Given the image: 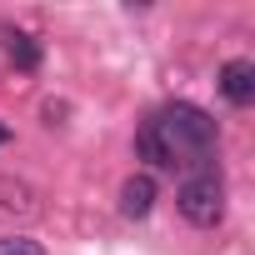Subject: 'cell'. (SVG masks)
I'll return each mask as SVG.
<instances>
[{
	"mask_svg": "<svg viewBox=\"0 0 255 255\" xmlns=\"http://www.w3.org/2000/svg\"><path fill=\"white\" fill-rule=\"evenodd\" d=\"M175 205H180V215H185L195 230H215V225L225 220V180H220V170L190 175V180L180 185Z\"/></svg>",
	"mask_w": 255,
	"mask_h": 255,
	"instance_id": "2",
	"label": "cell"
},
{
	"mask_svg": "<svg viewBox=\"0 0 255 255\" xmlns=\"http://www.w3.org/2000/svg\"><path fill=\"white\" fill-rule=\"evenodd\" d=\"M220 95H225L235 110H245V105L255 100V65L240 60V55L225 60V65H220Z\"/></svg>",
	"mask_w": 255,
	"mask_h": 255,
	"instance_id": "3",
	"label": "cell"
},
{
	"mask_svg": "<svg viewBox=\"0 0 255 255\" xmlns=\"http://www.w3.org/2000/svg\"><path fill=\"white\" fill-rule=\"evenodd\" d=\"M0 255H45V245L30 235H0Z\"/></svg>",
	"mask_w": 255,
	"mask_h": 255,
	"instance_id": "6",
	"label": "cell"
},
{
	"mask_svg": "<svg viewBox=\"0 0 255 255\" xmlns=\"http://www.w3.org/2000/svg\"><path fill=\"white\" fill-rule=\"evenodd\" d=\"M155 175H130V180H125L120 185V215L125 220H145L150 210H155Z\"/></svg>",
	"mask_w": 255,
	"mask_h": 255,
	"instance_id": "4",
	"label": "cell"
},
{
	"mask_svg": "<svg viewBox=\"0 0 255 255\" xmlns=\"http://www.w3.org/2000/svg\"><path fill=\"white\" fill-rule=\"evenodd\" d=\"M0 45H5V55H10L15 70H40V45H35V35L5 25V30H0Z\"/></svg>",
	"mask_w": 255,
	"mask_h": 255,
	"instance_id": "5",
	"label": "cell"
},
{
	"mask_svg": "<svg viewBox=\"0 0 255 255\" xmlns=\"http://www.w3.org/2000/svg\"><path fill=\"white\" fill-rule=\"evenodd\" d=\"M215 150H220L215 120L200 105H190V100L160 105L135 130V155L150 160L155 170H185V180L215 170Z\"/></svg>",
	"mask_w": 255,
	"mask_h": 255,
	"instance_id": "1",
	"label": "cell"
},
{
	"mask_svg": "<svg viewBox=\"0 0 255 255\" xmlns=\"http://www.w3.org/2000/svg\"><path fill=\"white\" fill-rule=\"evenodd\" d=\"M5 140H10V125H0V145H5Z\"/></svg>",
	"mask_w": 255,
	"mask_h": 255,
	"instance_id": "7",
	"label": "cell"
}]
</instances>
